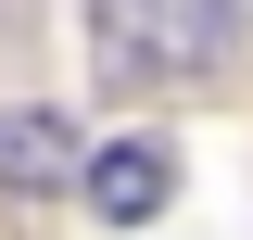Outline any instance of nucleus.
I'll return each mask as SVG.
<instances>
[{
    "label": "nucleus",
    "instance_id": "7ed1b4c3",
    "mask_svg": "<svg viewBox=\"0 0 253 240\" xmlns=\"http://www.w3.org/2000/svg\"><path fill=\"white\" fill-rule=\"evenodd\" d=\"M76 177V139H63L51 101H26V114H0V190H63Z\"/></svg>",
    "mask_w": 253,
    "mask_h": 240
},
{
    "label": "nucleus",
    "instance_id": "f257e3e1",
    "mask_svg": "<svg viewBox=\"0 0 253 240\" xmlns=\"http://www.w3.org/2000/svg\"><path fill=\"white\" fill-rule=\"evenodd\" d=\"M89 51L114 89H203L241 51V0H89Z\"/></svg>",
    "mask_w": 253,
    "mask_h": 240
},
{
    "label": "nucleus",
    "instance_id": "f03ea898",
    "mask_svg": "<svg viewBox=\"0 0 253 240\" xmlns=\"http://www.w3.org/2000/svg\"><path fill=\"white\" fill-rule=\"evenodd\" d=\"M76 190H89V215H114V228H152L165 202H177V152L165 139H114L76 164Z\"/></svg>",
    "mask_w": 253,
    "mask_h": 240
}]
</instances>
